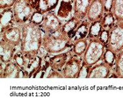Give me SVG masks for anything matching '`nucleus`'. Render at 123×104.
<instances>
[{
	"label": "nucleus",
	"instance_id": "4",
	"mask_svg": "<svg viewBox=\"0 0 123 104\" xmlns=\"http://www.w3.org/2000/svg\"><path fill=\"white\" fill-rule=\"evenodd\" d=\"M15 23L23 25L29 21L34 11L29 0H17L12 6Z\"/></svg>",
	"mask_w": 123,
	"mask_h": 104
},
{
	"label": "nucleus",
	"instance_id": "22",
	"mask_svg": "<svg viewBox=\"0 0 123 104\" xmlns=\"http://www.w3.org/2000/svg\"><path fill=\"white\" fill-rule=\"evenodd\" d=\"M89 42L86 38L78 40L73 43V52L77 56H80L84 54L87 49Z\"/></svg>",
	"mask_w": 123,
	"mask_h": 104
},
{
	"label": "nucleus",
	"instance_id": "7",
	"mask_svg": "<svg viewBox=\"0 0 123 104\" xmlns=\"http://www.w3.org/2000/svg\"><path fill=\"white\" fill-rule=\"evenodd\" d=\"M26 61L24 67L21 69L26 78H32L35 72L38 70L43 64V58L40 56L31 55L27 54Z\"/></svg>",
	"mask_w": 123,
	"mask_h": 104
},
{
	"label": "nucleus",
	"instance_id": "13",
	"mask_svg": "<svg viewBox=\"0 0 123 104\" xmlns=\"http://www.w3.org/2000/svg\"><path fill=\"white\" fill-rule=\"evenodd\" d=\"M93 0H74L73 16L80 21H83L87 17L90 5Z\"/></svg>",
	"mask_w": 123,
	"mask_h": 104
},
{
	"label": "nucleus",
	"instance_id": "27",
	"mask_svg": "<svg viewBox=\"0 0 123 104\" xmlns=\"http://www.w3.org/2000/svg\"><path fill=\"white\" fill-rule=\"evenodd\" d=\"M45 14L39 11H34L32 13L31 17L30 18L29 21L36 25L40 26L43 23L44 20Z\"/></svg>",
	"mask_w": 123,
	"mask_h": 104
},
{
	"label": "nucleus",
	"instance_id": "12",
	"mask_svg": "<svg viewBox=\"0 0 123 104\" xmlns=\"http://www.w3.org/2000/svg\"><path fill=\"white\" fill-rule=\"evenodd\" d=\"M23 77H25L24 72L13 60L5 64L4 68L1 69V78H18Z\"/></svg>",
	"mask_w": 123,
	"mask_h": 104
},
{
	"label": "nucleus",
	"instance_id": "19",
	"mask_svg": "<svg viewBox=\"0 0 123 104\" xmlns=\"http://www.w3.org/2000/svg\"><path fill=\"white\" fill-rule=\"evenodd\" d=\"M91 25V22L87 19L85 21H82L80 25L76 28L75 31L73 34L71 40L73 43L78 40H80L83 39H86L88 36L89 27Z\"/></svg>",
	"mask_w": 123,
	"mask_h": 104
},
{
	"label": "nucleus",
	"instance_id": "15",
	"mask_svg": "<svg viewBox=\"0 0 123 104\" xmlns=\"http://www.w3.org/2000/svg\"><path fill=\"white\" fill-rule=\"evenodd\" d=\"M15 23L12 7L1 10L0 14V26L1 32L14 26Z\"/></svg>",
	"mask_w": 123,
	"mask_h": 104
},
{
	"label": "nucleus",
	"instance_id": "17",
	"mask_svg": "<svg viewBox=\"0 0 123 104\" xmlns=\"http://www.w3.org/2000/svg\"><path fill=\"white\" fill-rule=\"evenodd\" d=\"M74 0H61L57 11V16L60 19L70 18L74 9Z\"/></svg>",
	"mask_w": 123,
	"mask_h": 104
},
{
	"label": "nucleus",
	"instance_id": "11",
	"mask_svg": "<svg viewBox=\"0 0 123 104\" xmlns=\"http://www.w3.org/2000/svg\"><path fill=\"white\" fill-rule=\"evenodd\" d=\"M34 11L43 14L50 12L57 6L60 0H29Z\"/></svg>",
	"mask_w": 123,
	"mask_h": 104
},
{
	"label": "nucleus",
	"instance_id": "9",
	"mask_svg": "<svg viewBox=\"0 0 123 104\" xmlns=\"http://www.w3.org/2000/svg\"><path fill=\"white\" fill-rule=\"evenodd\" d=\"M1 40L14 47L20 45L21 41V28L13 26L1 32Z\"/></svg>",
	"mask_w": 123,
	"mask_h": 104
},
{
	"label": "nucleus",
	"instance_id": "6",
	"mask_svg": "<svg viewBox=\"0 0 123 104\" xmlns=\"http://www.w3.org/2000/svg\"><path fill=\"white\" fill-rule=\"evenodd\" d=\"M63 27L61 19L51 12L45 14L43 23L40 25L43 34H53L61 31Z\"/></svg>",
	"mask_w": 123,
	"mask_h": 104
},
{
	"label": "nucleus",
	"instance_id": "28",
	"mask_svg": "<svg viewBox=\"0 0 123 104\" xmlns=\"http://www.w3.org/2000/svg\"><path fill=\"white\" fill-rule=\"evenodd\" d=\"M92 66L89 65L85 62H82L81 67L79 70V74L76 78H87L89 76V72Z\"/></svg>",
	"mask_w": 123,
	"mask_h": 104
},
{
	"label": "nucleus",
	"instance_id": "2",
	"mask_svg": "<svg viewBox=\"0 0 123 104\" xmlns=\"http://www.w3.org/2000/svg\"><path fill=\"white\" fill-rule=\"evenodd\" d=\"M73 45L67 35L62 31L53 34H43L42 46L48 53L58 54L64 52Z\"/></svg>",
	"mask_w": 123,
	"mask_h": 104
},
{
	"label": "nucleus",
	"instance_id": "16",
	"mask_svg": "<svg viewBox=\"0 0 123 104\" xmlns=\"http://www.w3.org/2000/svg\"><path fill=\"white\" fill-rule=\"evenodd\" d=\"M15 47L3 40L0 41V59L1 62L7 64L12 61L14 55Z\"/></svg>",
	"mask_w": 123,
	"mask_h": 104
},
{
	"label": "nucleus",
	"instance_id": "5",
	"mask_svg": "<svg viewBox=\"0 0 123 104\" xmlns=\"http://www.w3.org/2000/svg\"><path fill=\"white\" fill-rule=\"evenodd\" d=\"M106 48L117 54L123 49V21H117L110 29Z\"/></svg>",
	"mask_w": 123,
	"mask_h": 104
},
{
	"label": "nucleus",
	"instance_id": "29",
	"mask_svg": "<svg viewBox=\"0 0 123 104\" xmlns=\"http://www.w3.org/2000/svg\"><path fill=\"white\" fill-rule=\"evenodd\" d=\"M110 30L102 29L98 38V39L100 41V42H102L105 46H106L108 43L109 39H110Z\"/></svg>",
	"mask_w": 123,
	"mask_h": 104
},
{
	"label": "nucleus",
	"instance_id": "21",
	"mask_svg": "<svg viewBox=\"0 0 123 104\" xmlns=\"http://www.w3.org/2000/svg\"><path fill=\"white\" fill-rule=\"evenodd\" d=\"M117 21H123V0H113L111 12Z\"/></svg>",
	"mask_w": 123,
	"mask_h": 104
},
{
	"label": "nucleus",
	"instance_id": "30",
	"mask_svg": "<svg viewBox=\"0 0 123 104\" xmlns=\"http://www.w3.org/2000/svg\"><path fill=\"white\" fill-rule=\"evenodd\" d=\"M17 0H0V9H7L12 7Z\"/></svg>",
	"mask_w": 123,
	"mask_h": 104
},
{
	"label": "nucleus",
	"instance_id": "20",
	"mask_svg": "<svg viewBox=\"0 0 123 104\" xmlns=\"http://www.w3.org/2000/svg\"><path fill=\"white\" fill-rule=\"evenodd\" d=\"M81 22H82V21L79 20L76 17L73 16L72 17H71L63 25V27H62V31L63 32V33L67 35L71 40L73 34L75 30L76 29V28L78 27V26L80 25Z\"/></svg>",
	"mask_w": 123,
	"mask_h": 104
},
{
	"label": "nucleus",
	"instance_id": "8",
	"mask_svg": "<svg viewBox=\"0 0 123 104\" xmlns=\"http://www.w3.org/2000/svg\"><path fill=\"white\" fill-rule=\"evenodd\" d=\"M72 56L68 59L62 70V75L66 78H76L79 74L82 62L79 58Z\"/></svg>",
	"mask_w": 123,
	"mask_h": 104
},
{
	"label": "nucleus",
	"instance_id": "31",
	"mask_svg": "<svg viewBox=\"0 0 123 104\" xmlns=\"http://www.w3.org/2000/svg\"><path fill=\"white\" fill-rule=\"evenodd\" d=\"M113 0H104V11L106 12H111L112 9Z\"/></svg>",
	"mask_w": 123,
	"mask_h": 104
},
{
	"label": "nucleus",
	"instance_id": "18",
	"mask_svg": "<svg viewBox=\"0 0 123 104\" xmlns=\"http://www.w3.org/2000/svg\"><path fill=\"white\" fill-rule=\"evenodd\" d=\"M69 58V54L66 52H61L51 57L49 59L50 65L53 70L58 72H62L66 62Z\"/></svg>",
	"mask_w": 123,
	"mask_h": 104
},
{
	"label": "nucleus",
	"instance_id": "26",
	"mask_svg": "<svg viewBox=\"0 0 123 104\" xmlns=\"http://www.w3.org/2000/svg\"><path fill=\"white\" fill-rule=\"evenodd\" d=\"M115 74L117 78H123V49L117 54L115 63Z\"/></svg>",
	"mask_w": 123,
	"mask_h": 104
},
{
	"label": "nucleus",
	"instance_id": "23",
	"mask_svg": "<svg viewBox=\"0 0 123 104\" xmlns=\"http://www.w3.org/2000/svg\"><path fill=\"white\" fill-rule=\"evenodd\" d=\"M102 29L103 28H102L101 20H98L91 23L89 27V33L87 36L88 39L92 40V39L98 38Z\"/></svg>",
	"mask_w": 123,
	"mask_h": 104
},
{
	"label": "nucleus",
	"instance_id": "24",
	"mask_svg": "<svg viewBox=\"0 0 123 104\" xmlns=\"http://www.w3.org/2000/svg\"><path fill=\"white\" fill-rule=\"evenodd\" d=\"M102 22L103 29L110 30L114 24L116 23V19L111 12H106L103 15L102 19H100Z\"/></svg>",
	"mask_w": 123,
	"mask_h": 104
},
{
	"label": "nucleus",
	"instance_id": "3",
	"mask_svg": "<svg viewBox=\"0 0 123 104\" xmlns=\"http://www.w3.org/2000/svg\"><path fill=\"white\" fill-rule=\"evenodd\" d=\"M105 47V45L98 38L89 40L83 61L91 66L97 64L103 57Z\"/></svg>",
	"mask_w": 123,
	"mask_h": 104
},
{
	"label": "nucleus",
	"instance_id": "25",
	"mask_svg": "<svg viewBox=\"0 0 123 104\" xmlns=\"http://www.w3.org/2000/svg\"><path fill=\"white\" fill-rule=\"evenodd\" d=\"M102 59H103L104 63L107 65H108L111 68V67H113V66L115 65L117 54L114 53L112 51H111L110 49L106 48V49L104 51Z\"/></svg>",
	"mask_w": 123,
	"mask_h": 104
},
{
	"label": "nucleus",
	"instance_id": "14",
	"mask_svg": "<svg viewBox=\"0 0 123 104\" xmlns=\"http://www.w3.org/2000/svg\"><path fill=\"white\" fill-rule=\"evenodd\" d=\"M110 74L111 67L104 62L91 67L88 78H106Z\"/></svg>",
	"mask_w": 123,
	"mask_h": 104
},
{
	"label": "nucleus",
	"instance_id": "10",
	"mask_svg": "<svg viewBox=\"0 0 123 104\" xmlns=\"http://www.w3.org/2000/svg\"><path fill=\"white\" fill-rule=\"evenodd\" d=\"M104 12V0H93L88 9L86 18L91 23L100 20Z\"/></svg>",
	"mask_w": 123,
	"mask_h": 104
},
{
	"label": "nucleus",
	"instance_id": "1",
	"mask_svg": "<svg viewBox=\"0 0 123 104\" xmlns=\"http://www.w3.org/2000/svg\"><path fill=\"white\" fill-rule=\"evenodd\" d=\"M43 33L40 26L27 22L21 27L20 49L24 53L37 55L42 46Z\"/></svg>",
	"mask_w": 123,
	"mask_h": 104
}]
</instances>
